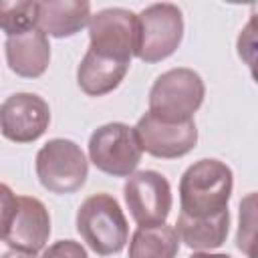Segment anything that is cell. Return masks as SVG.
Returning <instances> with one entry per match:
<instances>
[{
  "label": "cell",
  "instance_id": "13",
  "mask_svg": "<svg viewBox=\"0 0 258 258\" xmlns=\"http://www.w3.org/2000/svg\"><path fill=\"white\" fill-rule=\"evenodd\" d=\"M36 26L54 38H69L89 26L93 14L87 0H44L36 2Z\"/></svg>",
  "mask_w": 258,
  "mask_h": 258
},
{
  "label": "cell",
  "instance_id": "9",
  "mask_svg": "<svg viewBox=\"0 0 258 258\" xmlns=\"http://www.w3.org/2000/svg\"><path fill=\"white\" fill-rule=\"evenodd\" d=\"M137 14L127 8L99 10L89 22V50L119 58L129 64L137 52Z\"/></svg>",
  "mask_w": 258,
  "mask_h": 258
},
{
  "label": "cell",
  "instance_id": "22",
  "mask_svg": "<svg viewBox=\"0 0 258 258\" xmlns=\"http://www.w3.org/2000/svg\"><path fill=\"white\" fill-rule=\"evenodd\" d=\"M189 258H232L230 254H210V252H194Z\"/></svg>",
  "mask_w": 258,
  "mask_h": 258
},
{
  "label": "cell",
  "instance_id": "14",
  "mask_svg": "<svg viewBox=\"0 0 258 258\" xmlns=\"http://www.w3.org/2000/svg\"><path fill=\"white\" fill-rule=\"evenodd\" d=\"M127 71L129 62L95 50H87L77 69V83L89 97H103L121 85Z\"/></svg>",
  "mask_w": 258,
  "mask_h": 258
},
{
  "label": "cell",
  "instance_id": "4",
  "mask_svg": "<svg viewBox=\"0 0 258 258\" xmlns=\"http://www.w3.org/2000/svg\"><path fill=\"white\" fill-rule=\"evenodd\" d=\"M204 97L206 85L194 69H169L155 79L149 91V113L173 123L191 121Z\"/></svg>",
  "mask_w": 258,
  "mask_h": 258
},
{
  "label": "cell",
  "instance_id": "10",
  "mask_svg": "<svg viewBox=\"0 0 258 258\" xmlns=\"http://www.w3.org/2000/svg\"><path fill=\"white\" fill-rule=\"evenodd\" d=\"M135 133L145 153L159 159H177L187 155L198 143V127L191 121L173 123L155 117L153 113H145L137 125Z\"/></svg>",
  "mask_w": 258,
  "mask_h": 258
},
{
  "label": "cell",
  "instance_id": "8",
  "mask_svg": "<svg viewBox=\"0 0 258 258\" xmlns=\"http://www.w3.org/2000/svg\"><path fill=\"white\" fill-rule=\"evenodd\" d=\"M125 204L137 226H161L171 212V185L165 175L153 169H141L127 177L123 185Z\"/></svg>",
  "mask_w": 258,
  "mask_h": 258
},
{
  "label": "cell",
  "instance_id": "1",
  "mask_svg": "<svg viewBox=\"0 0 258 258\" xmlns=\"http://www.w3.org/2000/svg\"><path fill=\"white\" fill-rule=\"evenodd\" d=\"M234 187L232 169L220 159L191 163L179 179V206L187 218H212L228 210Z\"/></svg>",
  "mask_w": 258,
  "mask_h": 258
},
{
  "label": "cell",
  "instance_id": "18",
  "mask_svg": "<svg viewBox=\"0 0 258 258\" xmlns=\"http://www.w3.org/2000/svg\"><path fill=\"white\" fill-rule=\"evenodd\" d=\"M36 20V2H0V26L6 38L38 28Z\"/></svg>",
  "mask_w": 258,
  "mask_h": 258
},
{
  "label": "cell",
  "instance_id": "15",
  "mask_svg": "<svg viewBox=\"0 0 258 258\" xmlns=\"http://www.w3.org/2000/svg\"><path fill=\"white\" fill-rule=\"evenodd\" d=\"M175 230L179 234V240L187 248L198 252L214 250V248H220L228 238L230 212L224 210L212 218H200V220L179 214L175 222Z\"/></svg>",
  "mask_w": 258,
  "mask_h": 258
},
{
  "label": "cell",
  "instance_id": "2",
  "mask_svg": "<svg viewBox=\"0 0 258 258\" xmlns=\"http://www.w3.org/2000/svg\"><path fill=\"white\" fill-rule=\"evenodd\" d=\"M50 236L46 206L32 196H16L2 185V242L10 250L36 254Z\"/></svg>",
  "mask_w": 258,
  "mask_h": 258
},
{
  "label": "cell",
  "instance_id": "17",
  "mask_svg": "<svg viewBox=\"0 0 258 258\" xmlns=\"http://www.w3.org/2000/svg\"><path fill=\"white\" fill-rule=\"evenodd\" d=\"M236 246L248 258H258V191L246 194L240 202Z\"/></svg>",
  "mask_w": 258,
  "mask_h": 258
},
{
  "label": "cell",
  "instance_id": "11",
  "mask_svg": "<svg viewBox=\"0 0 258 258\" xmlns=\"http://www.w3.org/2000/svg\"><path fill=\"white\" fill-rule=\"evenodd\" d=\"M50 125L48 103L36 93H14L0 109L2 135L14 143H32Z\"/></svg>",
  "mask_w": 258,
  "mask_h": 258
},
{
  "label": "cell",
  "instance_id": "12",
  "mask_svg": "<svg viewBox=\"0 0 258 258\" xmlns=\"http://www.w3.org/2000/svg\"><path fill=\"white\" fill-rule=\"evenodd\" d=\"M4 54L12 73L22 79H38L40 75H44L50 62L48 36L40 28L10 36L4 42Z\"/></svg>",
  "mask_w": 258,
  "mask_h": 258
},
{
  "label": "cell",
  "instance_id": "7",
  "mask_svg": "<svg viewBox=\"0 0 258 258\" xmlns=\"http://www.w3.org/2000/svg\"><path fill=\"white\" fill-rule=\"evenodd\" d=\"M143 155V147L135 127L125 123H107L89 137V159L93 165L113 177H129L135 173Z\"/></svg>",
  "mask_w": 258,
  "mask_h": 258
},
{
  "label": "cell",
  "instance_id": "5",
  "mask_svg": "<svg viewBox=\"0 0 258 258\" xmlns=\"http://www.w3.org/2000/svg\"><path fill=\"white\" fill-rule=\"evenodd\" d=\"M34 169L40 185L52 194H75L89 175V161L83 149L71 139L46 141L34 159Z\"/></svg>",
  "mask_w": 258,
  "mask_h": 258
},
{
  "label": "cell",
  "instance_id": "21",
  "mask_svg": "<svg viewBox=\"0 0 258 258\" xmlns=\"http://www.w3.org/2000/svg\"><path fill=\"white\" fill-rule=\"evenodd\" d=\"M2 258H36V256L30 252H22V250H8L2 254Z\"/></svg>",
  "mask_w": 258,
  "mask_h": 258
},
{
  "label": "cell",
  "instance_id": "19",
  "mask_svg": "<svg viewBox=\"0 0 258 258\" xmlns=\"http://www.w3.org/2000/svg\"><path fill=\"white\" fill-rule=\"evenodd\" d=\"M236 50L242 62L250 69L252 79L258 83V30L250 24H246L238 38H236Z\"/></svg>",
  "mask_w": 258,
  "mask_h": 258
},
{
  "label": "cell",
  "instance_id": "20",
  "mask_svg": "<svg viewBox=\"0 0 258 258\" xmlns=\"http://www.w3.org/2000/svg\"><path fill=\"white\" fill-rule=\"evenodd\" d=\"M40 258H89L87 250L75 240H58L50 244Z\"/></svg>",
  "mask_w": 258,
  "mask_h": 258
},
{
  "label": "cell",
  "instance_id": "16",
  "mask_svg": "<svg viewBox=\"0 0 258 258\" xmlns=\"http://www.w3.org/2000/svg\"><path fill=\"white\" fill-rule=\"evenodd\" d=\"M179 242V234L173 226H139L129 242V258H175Z\"/></svg>",
  "mask_w": 258,
  "mask_h": 258
},
{
  "label": "cell",
  "instance_id": "6",
  "mask_svg": "<svg viewBox=\"0 0 258 258\" xmlns=\"http://www.w3.org/2000/svg\"><path fill=\"white\" fill-rule=\"evenodd\" d=\"M139 38L135 56L147 64L171 56L183 38V16L175 4H149L137 14Z\"/></svg>",
  "mask_w": 258,
  "mask_h": 258
},
{
  "label": "cell",
  "instance_id": "23",
  "mask_svg": "<svg viewBox=\"0 0 258 258\" xmlns=\"http://www.w3.org/2000/svg\"><path fill=\"white\" fill-rule=\"evenodd\" d=\"M248 24H250V26H254V28L258 30V4H254V6H252V12H250V20H248Z\"/></svg>",
  "mask_w": 258,
  "mask_h": 258
},
{
  "label": "cell",
  "instance_id": "3",
  "mask_svg": "<svg viewBox=\"0 0 258 258\" xmlns=\"http://www.w3.org/2000/svg\"><path fill=\"white\" fill-rule=\"evenodd\" d=\"M77 232L99 256L119 254L129 240V224L119 202L109 194L89 196L77 210Z\"/></svg>",
  "mask_w": 258,
  "mask_h": 258
}]
</instances>
